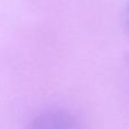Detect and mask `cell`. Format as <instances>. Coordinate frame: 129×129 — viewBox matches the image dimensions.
I'll return each instance as SVG.
<instances>
[{"mask_svg": "<svg viewBox=\"0 0 129 129\" xmlns=\"http://www.w3.org/2000/svg\"><path fill=\"white\" fill-rule=\"evenodd\" d=\"M27 129H80L71 113L63 110H50L37 115Z\"/></svg>", "mask_w": 129, "mask_h": 129, "instance_id": "obj_1", "label": "cell"}, {"mask_svg": "<svg viewBox=\"0 0 129 129\" xmlns=\"http://www.w3.org/2000/svg\"><path fill=\"white\" fill-rule=\"evenodd\" d=\"M126 29H127V32L129 34V1H128V5H127V8H126Z\"/></svg>", "mask_w": 129, "mask_h": 129, "instance_id": "obj_2", "label": "cell"}]
</instances>
